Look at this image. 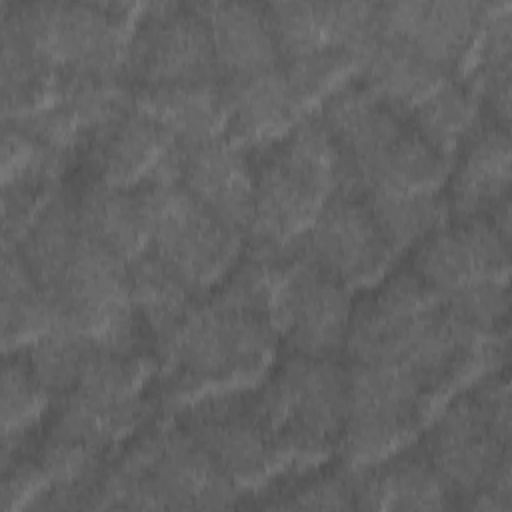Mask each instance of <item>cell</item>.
<instances>
[{
	"label": "cell",
	"instance_id": "35",
	"mask_svg": "<svg viewBox=\"0 0 512 512\" xmlns=\"http://www.w3.org/2000/svg\"><path fill=\"white\" fill-rule=\"evenodd\" d=\"M362 56L344 50L330 48L312 54H304L282 62L288 86L302 114L318 108L334 90L354 78L360 70Z\"/></svg>",
	"mask_w": 512,
	"mask_h": 512
},
{
	"label": "cell",
	"instance_id": "7",
	"mask_svg": "<svg viewBox=\"0 0 512 512\" xmlns=\"http://www.w3.org/2000/svg\"><path fill=\"white\" fill-rule=\"evenodd\" d=\"M252 402L286 464L316 462L340 446L348 370L336 358L288 354L252 386Z\"/></svg>",
	"mask_w": 512,
	"mask_h": 512
},
{
	"label": "cell",
	"instance_id": "12",
	"mask_svg": "<svg viewBox=\"0 0 512 512\" xmlns=\"http://www.w3.org/2000/svg\"><path fill=\"white\" fill-rule=\"evenodd\" d=\"M220 80L208 24L196 4L140 6L128 36L122 82L134 90Z\"/></svg>",
	"mask_w": 512,
	"mask_h": 512
},
{
	"label": "cell",
	"instance_id": "2",
	"mask_svg": "<svg viewBox=\"0 0 512 512\" xmlns=\"http://www.w3.org/2000/svg\"><path fill=\"white\" fill-rule=\"evenodd\" d=\"M342 162V186L358 192H436L450 164L416 132L406 112L376 96L358 76L316 110Z\"/></svg>",
	"mask_w": 512,
	"mask_h": 512
},
{
	"label": "cell",
	"instance_id": "31",
	"mask_svg": "<svg viewBox=\"0 0 512 512\" xmlns=\"http://www.w3.org/2000/svg\"><path fill=\"white\" fill-rule=\"evenodd\" d=\"M62 76L52 70L24 36L2 20V112L18 120L48 106L60 92Z\"/></svg>",
	"mask_w": 512,
	"mask_h": 512
},
{
	"label": "cell",
	"instance_id": "17",
	"mask_svg": "<svg viewBox=\"0 0 512 512\" xmlns=\"http://www.w3.org/2000/svg\"><path fill=\"white\" fill-rule=\"evenodd\" d=\"M410 270L442 300L486 284H502L510 272V238L488 218L446 222L414 246Z\"/></svg>",
	"mask_w": 512,
	"mask_h": 512
},
{
	"label": "cell",
	"instance_id": "30",
	"mask_svg": "<svg viewBox=\"0 0 512 512\" xmlns=\"http://www.w3.org/2000/svg\"><path fill=\"white\" fill-rule=\"evenodd\" d=\"M58 322L50 296L38 284L18 250L2 258V344L4 354L34 342Z\"/></svg>",
	"mask_w": 512,
	"mask_h": 512
},
{
	"label": "cell",
	"instance_id": "23",
	"mask_svg": "<svg viewBox=\"0 0 512 512\" xmlns=\"http://www.w3.org/2000/svg\"><path fill=\"white\" fill-rule=\"evenodd\" d=\"M224 84V138L254 150L280 138L304 114L288 86L282 64Z\"/></svg>",
	"mask_w": 512,
	"mask_h": 512
},
{
	"label": "cell",
	"instance_id": "14",
	"mask_svg": "<svg viewBox=\"0 0 512 512\" xmlns=\"http://www.w3.org/2000/svg\"><path fill=\"white\" fill-rule=\"evenodd\" d=\"M80 180L112 188L178 182L180 144L134 102L104 122L76 152Z\"/></svg>",
	"mask_w": 512,
	"mask_h": 512
},
{
	"label": "cell",
	"instance_id": "25",
	"mask_svg": "<svg viewBox=\"0 0 512 512\" xmlns=\"http://www.w3.org/2000/svg\"><path fill=\"white\" fill-rule=\"evenodd\" d=\"M76 186L78 218L84 234L130 262L148 246V214L140 188H112L88 180Z\"/></svg>",
	"mask_w": 512,
	"mask_h": 512
},
{
	"label": "cell",
	"instance_id": "11",
	"mask_svg": "<svg viewBox=\"0 0 512 512\" xmlns=\"http://www.w3.org/2000/svg\"><path fill=\"white\" fill-rule=\"evenodd\" d=\"M348 412L340 440L344 470L366 468L408 446L432 416L422 384L388 364L350 362Z\"/></svg>",
	"mask_w": 512,
	"mask_h": 512
},
{
	"label": "cell",
	"instance_id": "16",
	"mask_svg": "<svg viewBox=\"0 0 512 512\" xmlns=\"http://www.w3.org/2000/svg\"><path fill=\"white\" fill-rule=\"evenodd\" d=\"M352 308L350 288L298 252L278 290L272 322L290 354L336 358L346 346Z\"/></svg>",
	"mask_w": 512,
	"mask_h": 512
},
{
	"label": "cell",
	"instance_id": "34",
	"mask_svg": "<svg viewBox=\"0 0 512 512\" xmlns=\"http://www.w3.org/2000/svg\"><path fill=\"white\" fill-rule=\"evenodd\" d=\"M94 348L98 346L90 338L56 324L34 342L12 352L22 354L30 372L54 404L76 384Z\"/></svg>",
	"mask_w": 512,
	"mask_h": 512
},
{
	"label": "cell",
	"instance_id": "3",
	"mask_svg": "<svg viewBox=\"0 0 512 512\" xmlns=\"http://www.w3.org/2000/svg\"><path fill=\"white\" fill-rule=\"evenodd\" d=\"M422 448L452 504L510 510V384L494 368L438 408Z\"/></svg>",
	"mask_w": 512,
	"mask_h": 512
},
{
	"label": "cell",
	"instance_id": "20",
	"mask_svg": "<svg viewBox=\"0 0 512 512\" xmlns=\"http://www.w3.org/2000/svg\"><path fill=\"white\" fill-rule=\"evenodd\" d=\"M178 182L226 226L248 234L254 208L248 150L224 136L180 146Z\"/></svg>",
	"mask_w": 512,
	"mask_h": 512
},
{
	"label": "cell",
	"instance_id": "22",
	"mask_svg": "<svg viewBox=\"0 0 512 512\" xmlns=\"http://www.w3.org/2000/svg\"><path fill=\"white\" fill-rule=\"evenodd\" d=\"M348 474L354 504L362 510H442L452 506V498L422 444L410 442L394 454Z\"/></svg>",
	"mask_w": 512,
	"mask_h": 512
},
{
	"label": "cell",
	"instance_id": "28",
	"mask_svg": "<svg viewBox=\"0 0 512 512\" xmlns=\"http://www.w3.org/2000/svg\"><path fill=\"white\" fill-rule=\"evenodd\" d=\"M356 76L376 96L406 114L438 86L454 78L410 46L380 36L366 50Z\"/></svg>",
	"mask_w": 512,
	"mask_h": 512
},
{
	"label": "cell",
	"instance_id": "5",
	"mask_svg": "<svg viewBox=\"0 0 512 512\" xmlns=\"http://www.w3.org/2000/svg\"><path fill=\"white\" fill-rule=\"evenodd\" d=\"M280 338L274 322L212 298L196 302L156 352V390L170 404L254 386L272 364Z\"/></svg>",
	"mask_w": 512,
	"mask_h": 512
},
{
	"label": "cell",
	"instance_id": "10",
	"mask_svg": "<svg viewBox=\"0 0 512 512\" xmlns=\"http://www.w3.org/2000/svg\"><path fill=\"white\" fill-rule=\"evenodd\" d=\"M148 246L196 298L208 296L244 254V234L218 220L180 182L140 188Z\"/></svg>",
	"mask_w": 512,
	"mask_h": 512
},
{
	"label": "cell",
	"instance_id": "36",
	"mask_svg": "<svg viewBox=\"0 0 512 512\" xmlns=\"http://www.w3.org/2000/svg\"><path fill=\"white\" fill-rule=\"evenodd\" d=\"M264 508L280 510H350L354 490L348 470L316 472L296 480H284L274 490L266 492Z\"/></svg>",
	"mask_w": 512,
	"mask_h": 512
},
{
	"label": "cell",
	"instance_id": "27",
	"mask_svg": "<svg viewBox=\"0 0 512 512\" xmlns=\"http://www.w3.org/2000/svg\"><path fill=\"white\" fill-rule=\"evenodd\" d=\"M128 294L146 348L156 356L198 298L150 252L128 262Z\"/></svg>",
	"mask_w": 512,
	"mask_h": 512
},
{
	"label": "cell",
	"instance_id": "13",
	"mask_svg": "<svg viewBox=\"0 0 512 512\" xmlns=\"http://www.w3.org/2000/svg\"><path fill=\"white\" fill-rule=\"evenodd\" d=\"M176 422L240 490L270 482L288 466L256 414L252 386L188 402Z\"/></svg>",
	"mask_w": 512,
	"mask_h": 512
},
{
	"label": "cell",
	"instance_id": "29",
	"mask_svg": "<svg viewBox=\"0 0 512 512\" xmlns=\"http://www.w3.org/2000/svg\"><path fill=\"white\" fill-rule=\"evenodd\" d=\"M408 118L422 140L450 166L464 144L488 120L476 92L464 80L456 78L446 80L416 104L408 112Z\"/></svg>",
	"mask_w": 512,
	"mask_h": 512
},
{
	"label": "cell",
	"instance_id": "26",
	"mask_svg": "<svg viewBox=\"0 0 512 512\" xmlns=\"http://www.w3.org/2000/svg\"><path fill=\"white\" fill-rule=\"evenodd\" d=\"M134 106L160 124L180 146L224 136L222 80L134 90Z\"/></svg>",
	"mask_w": 512,
	"mask_h": 512
},
{
	"label": "cell",
	"instance_id": "19",
	"mask_svg": "<svg viewBox=\"0 0 512 512\" xmlns=\"http://www.w3.org/2000/svg\"><path fill=\"white\" fill-rule=\"evenodd\" d=\"M282 62L330 48L364 58L376 38V4L272 2L264 4Z\"/></svg>",
	"mask_w": 512,
	"mask_h": 512
},
{
	"label": "cell",
	"instance_id": "24",
	"mask_svg": "<svg viewBox=\"0 0 512 512\" xmlns=\"http://www.w3.org/2000/svg\"><path fill=\"white\" fill-rule=\"evenodd\" d=\"M196 6L208 24L222 82L282 64L264 4L202 2Z\"/></svg>",
	"mask_w": 512,
	"mask_h": 512
},
{
	"label": "cell",
	"instance_id": "32",
	"mask_svg": "<svg viewBox=\"0 0 512 512\" xmlns=\"http://www.w3.org/2000/svg\"><path fill=\"white\" fill-rule=\"evenodd\" d=\"M358 192V190H356ZM390 246L400 254L448 222L446 194L436 192H360Z\"/></svg>",
	"mask_w": 512,
	"mask_h": 512
},
{
	"label": "cell",
	"instance_id": "6",
	"mask_svg": "<svg viewBox=\"0 0 512 512\" xmlns=\"http://www.w3.org/2000/svg\"><path fill=\"white\" fill-rule=\"evenodd\" d=\"M240 488L176 422L140 432L104 466L86 510L228 508Z\"/></svg>",
	"mask_w": 512,
	"mask_h": 512
},
{
	"label": "cell",
	"instance_id": "4",
	"mask_svg": "<svg viewBox=\"0 0 512 512\" xmlns=\"http://www.w3.org/2000/svg\"><path fill=\"white\" fill-rule=\"evenodd\" d=\"M254 174L250 250L290 256L328 198L342 186L338 148L316 112L280 138L248 150Z\"/></svg>",
	"mask_w": 512,
	"mask_h": 512
},
{
	"label": "cell",
	"instance_id": "18",
	"mask_svg": "<svg viewBox=\"0 0 512 512\" xmlns=\"http://www.w3.org/2000/svg\"><path fill=\"white\" fill-rule=\"evenodd\" d=\"M484 16V2H384L376 4V36L410 46L454 76L464 70Z\"/></svg>",
	"mask_w": 512,
	"mask_h": 512
},
{
	"label": "cell",
	"instance_id": "8",
	"mask_svg": "<svg viewBox=\"0 0 512 512\" xmlns=\"http://www.w3.org/2000/svg\"><path fill=\"white\" fill-rule=\"evenodd\" d=\"M136 8L100 2H2V20L62 78L122 80Z\"/></svg>",
	"mask_w": 512,
	"mask_h": 512
},
{
	"label": "cell",
	"instance_id": "33",
	"mask_svg": "<svg viewBox=\"0 0 512 512\" xmlns=\"http://www.w3.org/2000/svg\"><path fill=\"white\" fill-rule=\"evenodd\" d=\"M52 398L38 384L20 352L4 354L2 368V456L26 444L46 422Z\"/></svg>",
	"mask_w": 512,
	"mask_h": 512
},
{
	"label": "cell",
	"instance_id": "15",
	"mask_svg": "<svg viewBox=\"0 0 512 512\" xmlns=\"http://www.w3.org/2000/svg\"><path fill=\"white\" fill-rule=\"evenodd\" d=\"M300 252L348 288L378 282L398 256L366 198L350 188L328 198L302 236Z\"/></svg>",
	"mask_w": 512,
	"mask_h": 512
},
{
	"label": "cell",
	"instance_id": "9",
	"mask_svg": "<svg viewBox=\"0 0 512 512\" xmlns=\"http://www.w3.org/2000/svg\"><path fill=\"white\" fill-rule=\"evenodd\" d=\"M154 372L150 354L94 348L76 384L52 404L44 430L108 454L144 420Z\"/></svg>",
	"mask_w": 512,
	"mask_h": 512
},
{
	"label": "cell",
	"instance_id": "1",
	"mask_svg": "<svg viewBox=\"0 0 512 512\" xmlns=\"http://www.w3.org/2000/svg\"><path fill=\"white\" fill-rule=\"evenodd\" d=\"M350 362L410 372L432 414L482 374L506 366L508 336H484L458 320L410 268L384 278L354 304L344 346Z\"/></svg>",
	"mask_w": 512,
	"mask_h": 512
},
{
	"label": "cell",
	"instance_id": "21",
	"mask_svg": "<svg viewBox=\"0 0 512 512\" xmlns=\"http://www.w3.org/2000/svg\"><path fill=\"white\" fill-rule=\"evenodd\" d=\"M510 162L508 128L488 118L464 144L446 178V200L454 220L490 218L510 200Z\"/></svg>",
	"mask_w": 512,
	"mask_h": 512
}]
</instances>
